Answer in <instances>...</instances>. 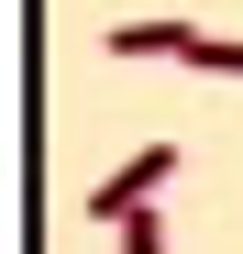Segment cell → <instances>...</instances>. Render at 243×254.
Here are the masks:
<instances>
[{
	"instance_id": "cell-1",
	"label": "cell",
	"mask_w": 243,
	"mask_h": 254,
	"mask_svg": "<svg viewBox=\"0 0 243 254\" xmlns=\"http://www.w3.org/2000/svg\"><path fill=\"white\" fill-rule=\"evenodd\" d=\"M166 177H177V144H144L133 166H111L77 210H89V221H133V210H155V188H166Z\"/></svg>"
},
{
	"instance_id": "cell-2",
	"label": "cell",
	"mask_w": 243,
	"mask_h": 254,
	"mask_svg": "<svg viewBox=\"0 0 243 254\" xmlns=\"http://www.w3.org/2000/svg\"><path fill=\"white\" fill-rule=\"evenodd\" d=\"M188 33H199V22H111L100 45H111V56H188Z\"/></svg>"
},
{
	"instance_id": "cell-3",
	"label": "cell",
	"mask_w": 243,
	"mask_h": 254,
	"mask_svg": "<svg viewBox=\"0 0 243 254\" xmlns=\"http://www.w3.org/2000/svg\"><path fill=\"white\" fill-rule=\"evenodd\" d=\"M177 66H210V77H243V33H188Z\"/></svg>"
},
{
	"instance_id": "cell-4",
	"label": "cell",
	"mask_w": 243,
	"mask_h": 254,
	"mask_svg": "<svg viewBox=\"0 0 243 254\" xmlns=\"http://www.w3.org/2000/svg\"><path fill=\"white\" fill-rule=\"evenodd\" d=\"M122 254H166V210H133L122 221Z\"/></svg>"
}]
</instances>
